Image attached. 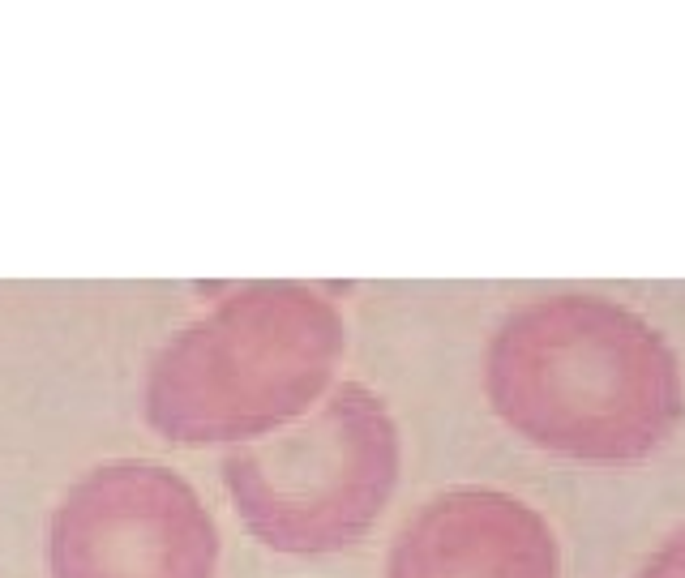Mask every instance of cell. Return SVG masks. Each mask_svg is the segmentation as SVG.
<instances>
[{
  "instance_id": "1",
  "label": "cell",
  "mask_w": 685,
  "mask_h": 578,
  "mask_svg": "<svg viewBox=\"0 0 685 578\" xmlns=\"http://www.w3.org/2000/svg\"><path fill=\"white\" fill-rule=\"evenodd\" d=\"M489 386L514 429L583 463L647 459L685 407L664 334L600 296H553L514 313L493 343Z\"/></svg>"
},
{
  "instance_id": "2",
  "label": "cell",
  "mask_w": 685,
  "mask_h": 578,
  "mask_svg": "<svg viewBox=\"0 0 685 578\" xmlns=\"http://www.w3.org/2000/svg\"><path fill=\"white\" fill-rule=\"evenodd\" d=\"M399 578H557V544L540 514L497 493H459L407 536Z\"/></svg>"
},
{
  "instance_id": "3",
  "label": "cell",
  "mask_w": 685,
  "mask_h": 578,
  "mask_svg": "<svg viewBox=\"0 0 685 578\" xmlns=\"http://www.w3.org/2000/svg\"><path fill=\"white\" fill-rule=\"evenodd\" d=\"M638 578H685V527L673 531V536L660 544L656 557L647 561Z\"/></svg>"
}]
</instances>
